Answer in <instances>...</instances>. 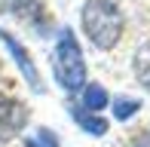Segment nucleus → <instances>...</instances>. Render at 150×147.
<instances>
[{"label": "nucleus", "mask_w": 150, "mask_h": 147, "mask_svg": "<svg viewBox=\"0 0 150 147\" xmlns=\"http://www.w3.org/2000/svg\"><path fill=\"white\" fill-rule=\"evenodd\" d=\"M107 104H110V95H107V89L101 83H86L83 86V104H80L83 110L98 113V110H104Z\"/></svg>", "instance_id": "0eeeda50"}, {"label": "nucleus", "mask_w": 150, "mask_h": 147, "mask_svg": "<svg viewBox=\"0 0 150 147\" xmlns=\"http://www.w3.org/2000/svg\"><path fill=\"white\" fill-rule=\"evenodd\" d=\"M132 147H150V135H138V138H132Z\"/></svg>", "instance_id": "9b49d317"}, {"label": "nucleus", "mask_w": 150, "mask_h": 147, "mask_svg": "<svg viewBox=\"0 0 150 147\" xmlns=\"http://www.w3.org/2000/svg\"><path fill=\"white\" fill-rule=\"evenodd\" d=\"M132 71H135V80L150 92V40L141 43L135 49V58H132Z\"/></svg>", "instance_id": "6e6552de"}, {"label": "nucleus", "mask_w": 150, "mask_h": 147, "mask_svg": "<svg viewBox=\"0 0 150 147\" xmlns=\"http://www.w3.org/2000/svg\"><path fill=\"white\" fill-rule=\"evenodd\" d=\"M52 74L67 95H77L86 86V58L80 49V40L71 28H61L52 46Z\"/></svg>", "instance_id": "f03ea898"}, {"label": "nucleus", "mask_w": 150, "mask_h": 147, "mask_svg": "<svg viewBox=\"0 0 150 147\" xmlns=\"http://www.w3.org/2000/svg\"><path fill=\"white\" fill-rule=\"evenodd\" d=\"M80 25H83L86 40L101 52H110L120 43L126 18L113 0H86L80 9Z\"/></svg>", "instance_id": "f257e3e1"}, {"label": "nucleus", "mask_w": 150, "mask_h": 147, "mask_svg": "<svg viewBox=\"0 0 150 147\" xmlns=\"http://www.w3.org/2000/svg\"><path fill=\"white\" fill-rule=\"evenodd\" d=\"M34 141H37V147H61V144H58V138H55V132H52V129H40Z\"/></svg>", "instance_id": "9d476101"}, {"label": "nucleus", "mask_w": 150, "mask_h": 147, "mask_svg": "<svg viewBox=\"0 0 150 147\" xmlns=\"http://www.w3.org/2000/svg\"><path fill=\"white\" fill-rule=\"evenodd\" d=\"M0 40H3V46L9 49V55H12V61H16V68L22 71V77L28 80V86L34 92H43V80H40V74H37V64H34L31 52L22 46V40H16L9 31H3V28H0Z\"/></svg>", "instance_id": "20e7f679"}, {"label": "nucleus", "mask_w": 150, "mask_h": 147, "mask_svg": "<svg viewBox=\"0 0 150 147\" xmlns=\"http://www.w3.org/2000/svg\"><path fill=\"white\" fill-rule=\"evenodd\" d=\"M25 147H37V141H28V144H25Z\"/></svg>", "instance_id": "f8f14e48"}, {"label": "nucleus", "mask_w": 150, "mask_h": 147, "mask_svg": "<svg viewBox=\"0 0 150 147\" xmlns=\"http://www.w3.org/2000/svg\"><path fill=\"white\" fill-rule=\"evenodd\" d=\"M28 126V104L18 98H0V144L22 135Z\"/></svg>", "instance_id": "7ed1b4c3"}, {"label": "nucleus", "mask_w": 150, "mask_h": 147, "mask_svg": "<svg viewBox=\"0 0 150 147\" xmlns=\"http://www.w3.org/2000/svg\"><path fill=\"white\" fill-rule=\"evenodd\" d=\"M71 117L77 119V126L83 132H89V135H98V138L107 135V126H110V123H107L104 117H98V113H89V110H83V107L74 104V107H71Z\"/></svg>", "instance_id": "423d86ee"}, {"label": "nucleus", "mask_w": 150, "mask_h": 147, "mask_svg": "<svg viewBox=\"0 0 150 147\" xmlns=\"http://www.w3.org/2000/svg\"><path fill=\"white\" fill-rule=\"evenodd\" d=\"M3 9L9 16H16L18 22H31L37 25L43 18V9H46V0H3Z\"/></svg>", "instance_id": "39448f33"}, {"label": "nucleus", "mask_w": 150, "mask_h": 147, "mask_svg": "<svg viewBox=\"0 0 150 147\" xmlns=\"http://www.w3.org/2000/svg\"><path fill=\"white\" fill-rule=\"evenodd\" d=\"M138 110H141V101H138V98H129V95L113 98V119H120V123L132 119Z\"/></svg>", "instance_id": "1a4fd4ad"}]
</instances>
